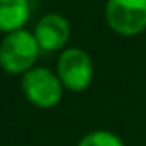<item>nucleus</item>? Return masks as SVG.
<instances>
[{
  "label": "nucleus",
  "instance_id": "f257e3e1",
  "mask_svg": "<svg viewBox=\"0 0 146 146\" xmlns=\"http://www.w3.org/2000/svg\"><path fill=\"white\" fill-rule=\"evenodd\" d=\"M41 55V48L33 31L17 29L7 33L0 41V69L12 76H23L33 69Z\"/></svg>",
  "mask_w": 146,
  "mask_h": 146
},
{
  "label": "nucleus",
  "instance_id": "f03ea898",
  "mask_svg": "<svg viewBox=\"0 0 146 146\" xmlns=\"http://www.w3.org/2000/svg\"><path fill=\"white\" fill-rule=\"evenodd\" d=\"M21 90L24 98L36 108H55L64 96V86L55 70L35 65L21 78Z\"/></svg>",
  "mask_w": 146,
  "mask_h": 146
},
{
  "label": "nucleus",
  "instance_id": "7ed1b4c3",
  "mask_svg": "<svg viewBox=\"0 0 146 146\" xmlns=\"http://www.w3.org/2000/svg\"><path fill=\"white\" fill-rule=\"evenodd\" d=\"M55 72L64 86V90L72 93H81L90 88L95 67L90 53H86L83 48H64L58 55Z\"/></svg>",
  "mask_w": 146,
  "mask_h": 146
},
{
  "label": "nucleus",
  "instance_id": "20e7f679",
  "mask_svg": "<svg viewBox=\"0 0 146 146\" xmlns=\"http://www.w3.org/2000/svg\"><path fill=\"white\" fill-rule=\"evenodd\" d=\"M105 21L120 36H137L146 29V0H107Z\"/></svg>",
  "mask_w": 146,
  "mask_h": 146
},
{
  "label": "nucleus",
  "instance_id": "39448f33",
  "mask_svg": "<svg viewBox=\"0 0 146 146\" xmlns=\"http://www.w3.org/2000/svg\"><path fill=\"white\" fill-rule=\"evenodd\" d=\"M41 52H58L64 50L70 38V23L67 17L57 12L45 14L35 26L33 31Z\"/></svg>",
  "mask_w": 146,
  "mask_h": 146
},
{
  "label": "nucleus",
  "instance_id": "423d86ee",
  "mask_svg": "<svg viewBox=\"0 0 146 146\" xmlns=\"http://www.w3.org/2000/svg\"><path fill=\"white\" fill-rule=\"evenodd\" d=\"M31 17L29 0H0V33L24 29Z\"/></svg>",
  "mask_w": 146,
  "mask_h": 146
},
{
  "label": "nucleus",
  "instance_id": "0eeeda50",
  "mask_svg": "<svg viewBox=\"0 0 146 146\" xmlns=\"http://www.w3.org/2000/svg\"><path fill=\"white\" fill-rule=\"evenodd\" d=\"M78 146H125V144L115 132L107 129H96L84 134L79 139Z\"/></svg>",
  "mask_w": 146,
  "mask_h": 146
}]
</instances>
